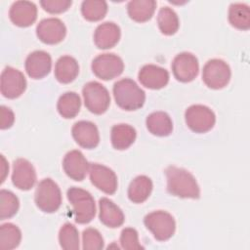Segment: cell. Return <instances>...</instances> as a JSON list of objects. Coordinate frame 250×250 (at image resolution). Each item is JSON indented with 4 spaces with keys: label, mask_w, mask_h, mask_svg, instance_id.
I'll return each mask as SVG.
<instances>
[{
    "label": "cell",
    "mask_w": 250,
    "mask_h": 250,
    "mask_svg": "<svg viewBox=\"0 0 250 250\" xmlns=\"http://www.w3.org/2000/svg\"><path fill=\"white\" fill-rule=\"evenodd\" d=\"M66 196L73 207L72 214L77 224H88L95 218L96 204L89 191L72 187L67 189Z\"/></svg>",
    "instance_id": "cell-3"
},
{
    "label": "cell",
    "mask_w": 250,
    "mask_h": 250,
    "mask_svg": "<svg viewBox=\"0 0 250 250\" xmlns=\"http://www.w3.org/2000/svg\"><path fill=\"white\" fill-rule=\"evenodd\" d=\"M99 219L104 226L115 229L123 225L125 216L113 201L106 197H102L99 200Z\"/></svg>",
    "instance_id": "cell-21"
},
{
    "label": "cell",
    "mask_w": 250,
    "mask_h": 250,
    "mask_svg": "<svg viewBox=\"0 0 250 250\" xmlns=\"http://www.w3.org/2000/svg\"><path fill=\"white\" fill-rule=\"evenodd\" d=\"M144 224L158 241H166L170 239L176 230L174 217L163 210L148 213L144 219Z\"/></svg>",
    "instance_id": "cell-5"
},
{
    "label": "cell",
    "mask_w": 250,
    "mask_h": 250,
    "mask_svg": "<svg viewBox=\"0 0 250 250\" xmlns=\"http://www.w3.org/2000/svg\"><path fill=\"white\" fill-rule=\"evenodd\" d=\"M90 163L80 150L73 149L68 151L62 160V168L64 173L71 180L81 182L85 179L89 172Z\"/></svg>",
    "instance_id": "cell-15"
},
{
    "label": "cell",
    "mask_w": 250,
    "mask_h": 250,
    "mask_svg": "<svg viewBox=\"0 0 250 250\" xmlns=\"http://www.w3.org/2000/svg\"><path fill=\"white\" fill-rule=\"evenodd\" d=\"M89 176L91 183L103 192L113 194L117 190V176L110 168L99 163H90Z\"/></svg>",
    "instance_id": "cell-12"
},
{
    "label": "cell",
    "mask_w": 250,
    "mask_h": 250,
    "mask_svg": "<svg viewBox=\"0 0 250 250\" xmlns=\"http://www.w3.org/2000/svg\"><path fill=\"white\" fill-rule=\"evenodd\" d=\"M152 188V182L147 176H138L129 185L128 198L133 203H143L149 197Z\"/></svg>",
    "instance_id": "cell-25"
},
{
    "label": "cell",
    "mask_w": 250,
    "mask_h": 250,
    "mask_svg": "<svg viewBox=\"0 0 250 250\" xmlns=\"http://www.w3.org/2000/svg\"><path fill=\"white\" fill-rule=\"evenodd\" d=\"M15 122V115L11 108L1 105L0 107V128L6 130L12 127Z\"/></svg>",
    "instance_id": "cell-37"
},
{
    "label": "cell",
    "mask_w": 250,
    "mask_h": 250,
    "mask_svg": "<svg viewBox=\"0 0 250 250\" xmlns=\"http://www.w3.org/2000/svg\"><path fill=\"white\" fill-rule=\"evenodd\" d=\"M156 5L154 0H132L127 4V12L133 21L146 22L152 18Z\"/></svg>",
    "instance_id": "cell-26"
},
{
    "label": "cell",
    "mask_w": 250,
    "mask_h": 250,
    "mask_svg": "<svg viewBox=\"0 0 250 250\" xmlns=\"http://www.w3.org/2000/svg\"><path fill=\"white\" fill-rule=\"evenodd\" d=\"M174 77L183 83L192 81L198 74L199 63L197 58L189 52L178 54L171 64Z\"/></svg>",
    "instance_id": "cell-10"
},
{
    "label": "cell",
    "mask_w": 250,
    "mask_h": 250,
    "mask_svg": "<svg viewBox=\"0 0 250 250\" xmlns=\"http://www.w3.org/2000/svg\"><path fill=\"white\" fill-rule=\"evenodd\" d=\"M229 21L231 26L248 30L250 28V10L249 6L243 3H232L229 9Z\"/></svg>",
    "instance_id": "cell-28"
},
{
    "label": "cell",
    "mask_w": 250,
    "mask_h": 250,
    "mask_svg": "<svg viewBox=\"0 0 250 250\" xmlns=\"http://www.w3.org/2000/svg\"><path fill=\"white\" fill-rule=\"evenodd\" d=\"M81 100L77 93L66 92L62 94L57 103V109L60 115L65 119L74 118L80 111Z\"/></svg>",
    "instance_id": "cell-27"
},
{
    "label": "cell",
    "mask_w": 250,
    "mask_h": 250,
    "mask_svg": "<svg viewBox=\"0 0 250 250\" xmlns=\"http://www.w3.org/2000/svg\"><path fill=\"white\" fill-rule=\"evenodd\" d=\"M40 5L50 14H61L67 11L72 5L71 0H41Z\"/></svg>",
    "instance_id": "cell-36"
},
{
    "label": "cell",
    "mask_w": 250,
    "mask_h": 250,
    "mask_svg": "<svg viewBox=\"0 0 250 250\" xmlns=\"http://www.w3.org/2000/svg\"><path fill=\"white\" fill-rule=\"evenodd\" d=\"M147 130L154 136L166 137L173 131V122L169 114L164 111L150 113L146 120Z\"/></svg>",
    "instance_id": "cell-24"
},
{
    "label": "cell",
    "mask_w": 250,
    "mask_h": 250,
    "mask_svg": "<svg viewBox=\"0 0 250 250\" xmlns=\"http://www.w3.org/2000/svg\"><path fill=\"white\" fill-rule=\"evenodd\" d=\"M167 191L181 198L197 199L200 197V188L196 179L188 171L176 166H169L165 170Z\"/></svg>",
    "instance_id": "cell-1"
},
{
    "label": "cell",
    "mask_w": 250,
    "mask_h": 250,
    "mask_svg": "<svg viewBox=\"0 0 250 250\" xmlns=\"http://www.w3.org/2000/svg\"><path fill=\"white\" fill-rule=\"evenodd\" d=\"M26 79L22 72L12 66H7L1 73L0 90L7 99H16L23 94L26 89Z\"/></svg>",
    "instance_id": "cell-11"
},
{
    "label": "cell",
    "mask_w": 250,
    "mask_h": 250,
    "mask_svg": "<svg viewBox=\"0 0 250 250\" xmlns=\"http://www.w3.org/2000/svg\"><path fill=\"white\" fill-rule=\"evenodd\" d=\"M84 104L94 114L104 113L110 104V96L107 89L97 81L86 83L82 89Z\"/></svg>",
    "instance_id": "cell-6"
},
{
    "label": "cell",
    "mask_w": 250,
    "mask_h": 250,
    "mask_svg": "<svg viewBox=\"0 0 250 250\" xmlns=\"http://www.w3.org/2000/svg\"><path fill=\"white\" fill-rule=\"evenodd\" d=\"M25 71L32 79H42L47 76L52 68L51 56L42 50L30 53L25 60Z\"/></svg>",
    "instance_id": "cell-17"
},
{
    "label": "cell",
    "mask_w": 250,
    "mask_h": 250,
    "mask_svg": "<svg viewBox=\"0 0 250 250\" xmlns=\"http://www.w3.org/2000/svg\"><path fill=\"white\" fill-rule=\"evenodd\" d=\"M36 171L33 165L24 158L14 161L12 172V183L21 190L31 189L36 183Z\"/></svg>",
    "instance_id": "cell-14"
},
{
    "label": "cell",
    "mask_w": 250,
    "mask_h": 250,
    "mask_svg": "<svg viewBox=\"0 0 250 250\" xmlns=\"http://www.w3.org/2000/svg\"><path fill=\"white\" fill-rule=\"evenodd\" d=\"M139 81L143 86L151 90L164 88L169 82V72L155 64L144 65L138 74Z\"/></svg>",
    "instance_id": "cell-19"
},
{
    "label": "cell",
    "mask_w": 250,
    "mask_h": 250,
    "mask_svg": "<svg viewBox=\"0 0 250 250\" xmlns=\"http://www.w3.org/2000/svg\"><path fill=\"white\" fill-rule=\"evenodd\" d=\"M185 119L188 127L198 134L210 131L216 123L214 111L203 104H193L188 107L185 112Z\"/></svg>",
    "instance_id": "cell-8"
},
{
    "label": "cell",
    "mask_w": 250,
    "mask_h": 250,
    "mask_svg": "<svg viewBox=\"0 0 250 250\" xmlns=\"http://www.w3.org/2000/svg\"><path fill=\"white\" fill-rule=\"evenodd\" d=\"M20 208V200L10 190H0V220H6L14 217Z\"/></svg>",
    "instance_id": "cell-32"
},
{
    "label": "cell",
    "mask_w": 250,
    "mask_h": 250,
    "mask_svg": "<svg viewBox=\"0 0 250 250\" xmlns=\"http://www.w3.org/2000/svg\"><path fill=\"white\" fill-rule=\"evenodd\" d=\"M79 73L77 61L70 56L61 57L55 64V77L62 84H68L75 80Z\"/></svg>",
    "instance_id": "cell-22"
},
{
    "label": "cell",
    "mask_w": 250,
    "mask_h": 250,
    "mask_svg": "<svg viewBox=\"0 0 250 250\" xmlns=\"http://www.w3.org/2000/svg\"><path fill=\"white\" fill-rule=\"evenodd\" d=\"M9 17L11 21L17 26H30L37 19V7L30 1H16L10 8Z\"/></svg>",
    "instance_id": "cell-18"
},
{
    "label": "cell",
    "mask_w": 250,
    "mask_h": 250,
    "mask_svg": "<svg viewBox=\"0 0 250 250\" xmlns=\"http://www.w3.org/2000/svg\"><path fill=\"white\" fill-rule=\"evenodd\" d=\"M120 244L121 247L126 250L144 249L139 242L138 231L133 228H125L122 229L120 234Z\"/></svg>",
    "instance_id": "cell-35"
},
{
    "label": "cell",
    "mask_w": 250,
    "mask_h": 250,
    "mask_svg": "<svg viewBox=\"0 0 250 250\" xmlns=\"http://www.w3.org/2000/svg\"><path fill=\"white\" fill-rule=\"evenodd\" d=\"M107 13V4L105 1L85 0L81 4V14L89 21H99L104 18Z\"/></svg>",
    "instance_id": "cell-31"
},
{
    "label": "cell",
    "mask_w": 250,
    "mask_h": 250,
    "mask_svg": "<svg viewBox=\"0 0 250 250\" xmlns=\"http://www.w3.org/2000/svg\"><path fill=\"white\" fill-rule=\"evenodd\" d=\"M112 92L116 104L127 111L141 108L146 102L145 91L130 78H123L116 81L113 85Z\"/></svg>",
    "instance_id": "cell-2"
},
{
    "label": "cell",
    "mask_w": 250,
    "mask_h": 250,
    "mask_svg": "<svg viewBox=\"0 0 250 250\" xmlns=\"http://www.w3.org/2000/svg\"><path fill=\"white\" fill-rule=\"evenodd\" d=\"M36 35L45 44H59L66 35V27L60 19H44L36 26Z\"/></svg>",
    "instance_id": "cell-13"
},
{
    "label": "cell",
    "mask_w": 250,
    "mask_h": 250,
    "mask_svg": "<svg viewBox=\"0 0 250 250\" xmlns=\"http://www.w3.org/2000/svg\"><path fill=\"white\" fill-rule=\"evenodd\" d=\"M0 169H1V184H2L5 181V178L8 174V171H9V165L7 164V161H6V159L3 155H1Z\"/></svg>",
    "instance_id": "cell-38"
},
{
    "label": "cell",
    "mask_w": 250,
    "mask_h": 250,
    "mask_svg": "<svg viewBox=\"0 0 250 250\" xmlns=\"http://www.w3.org/2000/svg\"><path fill=\"white\" fill-rule=\"evenodd\" d=\"M158 28L164 35L175 34L180 26V21L176 12L170 7H162L157 15Z\"/></svg>",
    "instance_id": "cell-29"
},
{
    "label": "cell",
    "mask_w": 250,
    "mask_h": 250,
    "mask_svg": "<svg viewBox=\"0 0 250 250\" xmlns=\"http://www.w3.org/2000/svg\"><path fill=\"white\" fill-rule=\"evenodd\" d=\"M21 240V229L12 223H6L0 227V248L11 250L17 248Z\"/></svg>",
    "instance_id": "cell-30"
},
{
    "label": "cell",
    "mask_w": 250,
    "mask_h": 250,
    "mask_svg": "<svg viewBox=\"0 0 250 250\" xmlns=\"http://www.w3.org/2000/svg\"><path fill=\"white\" fill-rule=\"evenodd\" d=\"M94 74L102 80H111L118 77L124 69L122 59L113 53H104L97 56L91 64Z\"/></svg>",
    "instance_id": "cell-9"
},
{
    "label": "cell",
    "mask_w": 250,
    "mask_h": 250,
    "mask_svg": "<svg viewBox=\"0 0 250 250\" xmlns=\"http://www.w3.org/2000/svg\"><path fill=\"white\" fill-rule=\"evenodd\" d=\"M36 206L45 213H54L62 205V192L52 179H43L37 186L34 195Z\"/></svg>",
    "instance_id": "cell-4"
},
{
    "label": "cell",
    "mask_w": 250,
    "mask_h": 250,
    "mask_svg": "<svg viewBox=\"0 0 250 250\" xmlns=\"http://www.w3.org/2000/svg\"><path fill=\"white\" fill-rule=\"evenodd\" d=\"M104 242L100 231L94 228H88L82 232V247L84 250H101Z\"/></svg>",
    "instance_id": "cell-34"
},
{
    "label": "cell",
    "mask_w": 250,
    "mask_h": 250,
    "mask_svg": "<svg viewBox=\"0 0 250 250\" xmlns=\"http://www.w3.org/2000/svg\"><path fill=\"white\" fill-rule=\"evenodd\" d=\"M120 36L121 31L119 26L112 21H106L96 28L94 42L99 49L106 50L113 48L119 42Z\"/></svg>",
    "instance_id": "cell-20"
},
{
    "label": "cell",
    "mask_w": 250,
    "mask_h": 250,
    "mask_svg": "<svg viewBox=\"0 0 250 250\" xmlns=\"http://www.w3.org/2000/svg\"><path fill=\"white\" fill-rule=\"evenodd\" d=\"M71 134L74 141L83 148L93 149L100 143V134L97 126L86 120L76 122L71 129Z\"/></svg>",
    "instance_id": "cell-16"
},
{
    "label": "cell",
    "mask_w": 250,
    "mask_h": 250,
    "mask_svg": "<svg viewBox=\"0 0 250 250\" xmlns=\"http://www.w3.org/2000/svg\"><path fill=\"white\" fill-rule=\"evenodd\" d=\"M136 137L137 132L131 125L117 124L111 128V145L117 150L127 149L134 144Z\"/></svg>",
    "instance_id": "cell-23"
},
{
    "label": "cell",
    "mask_w": 250,
    "mask_h": 250,
    "mask_svg": "<svg viewBox=\"0 0 250 250\" xmlns=\"http://www.w3.org/2000/svg\"><path fill=\"white\" fill-rule=\"evenodd\" d=\"M231 77L229 65L223 60H209L202 69V80L211 89L219 90L226 87Z\"/></svg>",
    "instance_id": "cell-7"
},
{
    "label": "cell",
    "mask_w": 250,
    "mask_h": 250,
    "mask_svg": "<svg viewBox=\"0 0 250 250\" xmlns=\"http://www.w3.org/2000/svg\"><path fill=\"white\" fill-rule=\"evenodd\" d=\"M59 242L64 250H76L80 247L79 232L75 226L65 223L59 231Z\"/></svg>",
    "instance_id": "cell-33"
}]
</instances>
